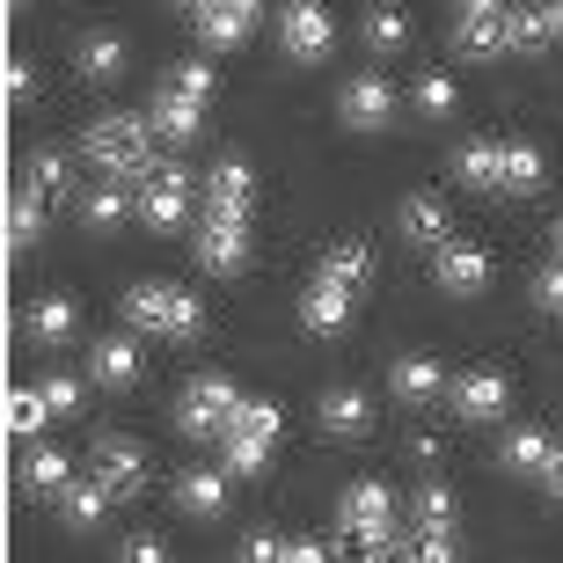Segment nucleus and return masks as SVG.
<instances>
[{"instance_id":"f257e3e1","label":"nucleus","mask_w":563,"mask_h":563,"mask_svg":"<svg viewBox=\"0 0 563 563\" xmlns=\"http://www.w3.org/2000/svg\"><path fill=\"white\" fill-rule=\"evenodd\" d=\"M154 118H140V110H110V118H96V125L81 132V154L103 176H125V184H140L146 168H154Z\"/></svg>"},{"instance_id":"f03ea898","label":"nucleus","mask_w":563,"mask_h":563,"mask_svg":"<svg viewBox=\"0 0 563 563\" xmlns=\"http://www.w3.org/2000/svg\"><path fill=\"white\" fill-rule=\"evenodd\" d=\"M125 322H132V330H154V336H176V344H184V336L206 330V308H198V300H190L184 286L140 278V286L125 292Z\"/></svg>"},{"instance_id":"7ed1b4c3","label":"nucleus","mask_w":563,"mask_h":563,"mask_svg":"<svg viewBox=\"0 0 563 563\" xmlns=\"http://www.w3.org/2000/svg\"><path fill=\"white\" fill-rule=\"evenodd\" d=\"M336 527H344V542L358 556H388L396 549V498H388V483H352L344 505H336Z\"/></svg>"},{"instance_id":"20e7f679","label":"nucleus","mask_w":563,"mask_h":563,"mask_svg":"<svg viewBox=\"0 0 563 563\" xmlns=\"http://www.w3.org/2000/svg\"><path fill=\"white\" fill-rule=\"evenodd\" d=\"M190 190H198V184H190L176 162H154L140 176V220H146V228H162V234H176L190 220Z\"/></svg>"},{"instance_id":"39448f33","label":"nucleus","mask_w":563,"mask_h":563,"mask_svg":"<svg viewBox=\"0 0 563 563\" xmlns=\"http://www.w3.org/2000/svg\"><path fill=\"white\" fill-rule=\"evenodd\" d=\"M272 439H278V402H242L228 424V468L234 476H256L272 461Z\"/></svg>"},{"instance_id":"423d86ee","label":"nucleus","mask_w":563,"mask_h":563,"mask_svg":"<svg viewBox=\"0 0 563 563\" xmlns=\"http://www.w3.org/2000/svg\"><path fill=\"white\" fill-rule=\"evenodd\" d=\"M198 264L212 278H234L250 264V220L242 212H198Z\"/></svg>"},{"instance_id":"0eeeda50","label":"nucleus","mask_w":563,"mask_h":563,"mask_svg":"<svg viewBox=\"0 0 563 563\" xmlns=\"http://www.w3.org/2000/svg\"><path fill=\"white\" fill-rule=\"evenodd\" d=\"M234 410H242V388L234 380H190L184 388V432L190 439H228Z\"/></svg>"},{"instance_id":"6e6552de","label":"nucleus","mask_w":563,"mask_h":563,"mask_svg":"<svg viewBox=\"0 0 563 563\" xmlns=\"http://www.w3.org/2000/svg\"><path fill=\"white\" fill-rule=\"evenodd\" d=\"M278 37H286V59L314 66V59H330V44H336V22L322 0H292L286 15H278Z\"/></svg>"},{"instance_id":"1a4fd4ad","label":"nucleus","mask_w":563,"mask_h":563,"mask_svg":"<svg viewBox=\"0 0 563 563\" xmlns=\"http://www.w3.org/2000/svg\"><path fill=\"white\" fill-rule=\"evenodd\" d=\"M410 520H418L410 556H424V563H446V556H454V498H446V483H424L418 505H410Z\"/></svg>"},{"instance_id":"9d476101","label":"nucleus","mask_w":563,"mask_h":563,"mask_svg":"<svg viewBox=\"0 0 563 563\" xmlns=\"http://www.w3.org/2000/svg\"><path fill=\"white\" fill-rule=\"evenodd\" d=\"M336 110H344L352 132H388L396 125V88H388V74H352L344 96H336Z\"/></svg>"},{"instance_id":"9b49d317","label":"nucleus","mask_w":563,"mask_h":563,"mask_svg":"<svg viewBox=\"0 0 563 563\" xmlns=\"http://www.w3.org/2000/svg\"><path fill=\"white\" fill-rule=\"evenodd\" d=\"M432 278H439V292H454V300H468V292H483L490 286V250H476V242H439L432 250Z\"/></svg>"},{"instance_id":"f8f14e48","label":"nucleus","mask_w":563,"mask_h":563,"mask_svg":"<svg viewBox=\"0 0 563 563\" xmlns=\"http://www.w3.org/2000/svg\"><path fill=\"white\" fill-rule=\"evenodd\" d=\"M198 198H206V212H242V220H250L256 212V168L250 162H212L206 168V184H198Z\"/></svg>"},{"instance_id":"ddd939ff","label":"nucleus","mask_w":563,"mask_h":563,"mask_svg":"<svg viewBox=\"0 0 563 563\" xmlns=\"http://www.w3.org/2000/svg\"><path fill=\"white\" fill-rule=\"evenodd\" d=\"M454 44L468 52V59H505L512 52V8H468V15L454 22Z\"/></svg>"},{"instance_id":"4468645a","label":"nucleus","mask_w":563,"mask_h":563,"mask_svg":"<svg viewBox=\"0 0 563 563\" xmlns=\"http://www.w3.org/2000/svg\"><path fill=\"white\" fill-rule=\"evenodd\" d=\"M256 15H264V0H206L190 22H198V37H206L212 52H234V44L256 30Z\"/></svg>"},{"instance_id":"2eb2a0df","label":"nucleus","mask_w":563,"mask_h":563,"mask_svg":"<svg viewBox=\"0 0 563 563\" xmlns=\"http://www.w3.org/2000/svg\"><path fill=\"white\" fill-rule=\"evenodd\" d=\"M96 476L110 483V498H140V483H146V454L132 446V439L103 432V439H96Z\"/></svg>"},{"instance_id":"dca6fc26","label":"nucleus","mask_w":563,"mask_h":563,"mask_svg":"<svg viewBox=\"0 0 563 563\" xmlns=\"http://www.w3.org/2000/svg\"><path fill=\"white\" fill-rule=\"evenodd\" d=\"M352 300H358L352 286H336V278H314L308 300H300V330H308V336H336L344 322H352Z\"/></svg>"},{"instance_id":"f3484780","label":"nucleus","mask_w":563,"mask_h":563,"mask_svg":"<svg viewBox=\"0 0 563 563\" xmlns=\"http://www.w3.org/2000/svg\"><path fill=\"white\" fill-rule=\"evenodd\" d=\"M439 388H446V366H439V358H424V352H402L396 366H388V396L410 402V410H418V402H432Z\"/></svg>"},{"instance_id":"a211bd4d","label":"nucleus","mask_w":563,"mask_h":563,"mask_svg":"<svg viewBox=\"0 0 563 563\" xmlns=\"http://www.w3.org/2000/svg\"><path fill=\"white\" fill-rule=\"evenodd\" d=\"M454 410L468 424H498L505 418V374H490V366H476V374L454 380Z\"/></svg>"},{"instance_id":"6ab92c4d","label":"nucleus","mask_w":563,"mask_h":563,"mask_svg":"<svg viewBox=\"0 0 563 563\" xmlns=\"http://www.w3.org/2000/svg\"><path fill=\"white\" fill-rule=\"evenodd\" d=\"M132 212H140V190L125 184V176H110L103 190H88L81 198V220H88V234H118L132 220Z\"/></svg>"},{"instance_id":"aec40b11","label":"nucleus","mask_w":563,"mask_h":563,"mask_svg":"<svg viewBox=\"0 0 563 563\" xmlns=\"http://www.w3.org/2000/svg\"><path fill=\"white\" fill-rule=\"evenodd\" d=\"M314 424L336 439H358L366 424H374V402H366V388H330V396L314 402Z\"/></svg>"},{"instance_id":"412c9836","label":"nucleus","mask_w":563,"mask_h":563,"mask_svg":"<svg viewBox=\"0 0 563 563\" xmlns=\"http://www.w3.org/2000/svg\"><path fill=\"white\" fill-rule=\"evenodd\" d=\"M146 118H154V132H162V140H198L206 103H198V96H184V88H162V96L146 103Z\"/></svg>"},{"instance_id":"4be33fe9","label":"nucleus","mask_w":563,"mask_h":563,"mask_svg":"<svg viewBox=\"0 0 563 563\" xmlns=\"http://www.w3.org/2000/svg\"><path fill=\"white\" fill-rule=\"evenodd\" d=\"M125 66H132V52H125V37H110V30L74 44V74H81V81H118Z\"/></svg>"},{"instance_id":"5701e85b","label":"nucleus","mask_w":563,"mask_h":563,"mask_svg":"<svg viewBox=\"0 0 563 563\" xmlns=\"http://www.w3.org/2000/svg\"><path fill=\"white\" fill-rule=\"evenodd\" d=\"M88 374L103 380V388H132V380L146 374V358H140V344H125V336H103V344L88 352Z\"/></svg>"},{"instance_id":"b1692460","label":"nucleus","mask_w":563,"mask_h":563,"mask_svg":"<svg viewBox=\"0 0 563 563\" xmlns=\"http://www.w3.org/2000/svg\"><path fill=\"white\" fill-rule=\"evenodd\" d=\"M22 330H30V344H44V352H59L66 336H74V300H59V292H44V300H30V314H22Z\"/></svg>"},{"instance_id":"393cba45","label":"nucleus","mask_w":563,"mask_h":563,"mask_svg":"<svg viewBox=\"0 0 563 563\" xmlns=\"http://www.w3.org/2000/svg\"><path fill=\"white\" fill-rule=\"evenodd\" d=\"M228 476L234 468H190V476L176 483V505H184L190 520H212V512L228 505Z\"/></svg>"},{"instance_id":"a878e982","label":"nucleus","mask_w":563,"mask_h":563,"mask_svg":"<svg viewBox=\"0 0 563 563\" xmlns=\"http://www.w3.org/2000/svg\"><path fill=\"white\" fill-rule=\"evenodd\" d=\"M454 176L468 190H505V146H490V140H468L454 154Z\"/></svg>"},{"instance_id":"bb28decb","label":"nucleus","mask_w":563,"mask_h":563,"mask_svg":"<svg viewBox=\"0 0 563 563\" xmlns=\"http://www.w3.org/2000/svg\"><path fill=\"white\" fill-rule=\"evenodd\" d=\"M110 483L103 476H88V483H74V490H66V527H74V534H96V527L110 520Z\"/></svg>"},{"instance_id":"cd10ccee","label":"nucleus","mask_w":563,"mask_h":563,"mask_svg":"<svg viewBox=\"0 0 563 563\" xmlns=\"http://www.w3.org/2000/svg\"><path fill=\"white\" fill-rule=\"evenodd\" d=\"M314 278H336V286L366 292V286H374V250H366V242H336V250L314 264Z\"/></svg>"},{"instance_id":"c85d7f7f","label":"nucleus","mask_w":563,"mask_h":563,"mask_svg":"<svg viewBox=\"0 0 563 563\" xmlns=\"http://www.w3.org/2000/svg\"><path fill=\"white\" fill-rule=\"evenodd\" d=\"M396 228L410 234L418 250H439V242H446V206H439L432 190H418V198H410V206L396 212Z\"/></svg>"},{"instance_id":"c756f323","label":"nucleus","mask_w":563,"mask_h":563,"mask_svg":"<svg viewBox=\"0 0 563 563\" xmlns=\"http://www.w3.org/2000/svg\"><path fill=\"white\" fill-rule=\"evenodd\" d=\"M66 476H74V468H66L59 446H30V454H22V490H30V498H59Z\"/></svg>"},{"instance_id":"7c9ffc66","label":"nucleus","mask_w":563,"mask_h":563,"mask_svg":"<svg viewBox=\"0 0 563 563\" xmlns=\"http://www.w3.org/2000/svg\"><path fill=\"white\" fill-rule=\"evenodd\" d=\"M22 184L37 190L44 206H66V198H74V162H66V154H30Z\"/></svg>"},{"instance_id":"2f4dec72","label":"nucleus","mask_w":563,"mask_h":563,"mask_svg":"<svg viewBox=\"0 0 563 563\" xmlns=\"http://www.w3.org/2000/svg\"><path fill=\"white\" fill-rule=\"evenodd\" d=\"M358 37H366V52H402L410 44V15H402L396 0H380V8H366Z\"/></svg>"},{"instance_id":"473e14b6","label":"nucleus","mask_w":563,"mask_h":563,"mask_svg":"<svg viewBox=\"0 0 563 563\" xmlns=\"http://www.w3.org/2000/svg\"><path fill=\"white\" fill-rule=\"evenodd\" d=\"M44 212H52V206H44L37 190L22 184L15 198H8V250H37V234H44Z\"/></svg>"},{"instance_id":"72a5a7b5","label":"nucleus","mask_w":563,"mask_h":563,"mask_svg":"<svg viewBox=\"0 0 563 563\" xmlns=\"http://www.w3.org/2000/svg\"><path fill=\"white\" fill-rule=\"evenodd\" d=\"M542 176H549L542 146H527V140L505 146V198H527V190H542Z\"/></svg>"},{"instance_id":"f704fd0d","label":"nucleus","mask_w":563,"mask_h":563,"mask_svg":"<svg viewBox=\"0 0 563 563\" xmlns=\"http://www.w3.org/2000/svg\"><path fill=\"white\" fill-rule=\"evenodd\" d=\"M52 418H59V410H52L44 388H15V396H8V432H15V439H37Z\"/></svg>"},{"instance_id":"c9c22d12","label":"nucleus","mask_w":563,"mask_h":563,"mask_svg":"<svg viewBox=\"0 0 563 563\" xmlns=\"http://www.w3.org/2000/svg\"><path fill=\"white\" fill-rule=\"evenodd\" d=\"M549 461H556V439L549 432H512L505 439V468H512V476H542Z\"/></svg>"},{"instance_id":"e433bc0d","label":"nucleus","mask_w":563,"mask_h":563,"mask_svg":"<svg viewBox=\"0 0 563 563\" xmlns=\"http://www.w3.org/2000/svg\"><path fill=\"white\" fill-rule=\"evenodd\" d=\"M549 15L542 8H512V52H520V59H534V52H549Z\"/></svg>"},{"instance_id":"4c0bfd02","label":"nucleus","mask_w":563,"mask_h":563,"mask_svg":"<svg viewBox=\"0 0 563 563\" xmlns=\"http://www.w3.org/2000/svg\"><path fill=\"white\" fill-rule=\"evenodd\" d=\"M410 103H418L424 118H454V81H446V74H418Z\"/></svg>"},{"instance_id":"58836bf2","label":"nucleus","mask_w":563,"mask_h":563,"mask_svg":"<svg viewBox=\"0 0 563 563\" xmlns=\"http://www.w3.org/2000/svg\"><path fill=\"white\" fill-rule=\"evenodd\" d=\"M534 308H542V314H563V256H549L542 272H534Z\"/></svg>"},{"instance_id":"ea45409f","label":"nucleus","mask_w":563,"mask_h":563,"mask_svg":"<svg viewBox=\"0 0 563 563\" xmlns=\"http://www.w3.org/2000/svg\"><path fill=\"white\" fill-rule=\"evenodd\" d=\"M168 88H184V96H198V103H206V96H212V66L206 59H184L176 74H168Z\"/></svg>"},{"instance_id":"a19ab883","label":"nucleus","mask_w":563,"mask_h":563,"mask_svg":"<svg viewBox=\"0 0 563 563\" xmlns=\"http://www.w3.org/2000/svg\"><path fill=\"white\" fill-rule=\"evenodd\" d=\"M44 396H52V410H59V418H74V410H81V380H74V374H52V380H44Z\"/></svg>"},{"instance_id":"79ce46f5","label":"nucleus","mask_w":563,"mask_h":563,"mask_svg":"<svg viewBox=\"0 0 563 563\" xmlns=\"http://www.w3.org/2000/svg\"><path fill=\"white\" fill-rule=\"evenodd\" d=\"M234 556H286V542H278V534H264V527H250V534H242V542H234Z\"/></svg>"},{"instance_id":"37998d69","label":"nucleus","mask_w":563,"mask_h":563,"mask_svg":"<svg viewBox=\"0 0 563 563\" xmlns=\"http://www.w3.org/2000/svg\"><path fill=\"white\" fill-rule=\"evenodd\" d=\"M8 96H15V103L37 96V66H30V59H8Z\"/></svg>"},{"instance_id":"c03bdc74","label":"nucleus","mask_w":563,"mask_h":563,"mask_svg":"<svg viewBox=\"0 0 563 563\" xmlns=\"http://www.w3.org/2000/svg\"><path fill=\"white\" fill-rule=\"evenodd\" d=\"M118 549H125L132 563H154V556H162V542H154V534H132V542H118Z\"/></svg>"},{"instance_id":"a18cd8bd","label":"nucleus","mask_w":563,"mask_h":563,"mask_svg":"<svg viewBox=\"0 0 563 563\" xmlns=\"http://www.w3.org/2000/svg\"><path fill=\"white\" fill-rule=\"evenodd\" d=\"M542 490H549V498L563 505V439H556V461H549V468H542Z\"/></svg>"},{"instance_id":"49530a36","label":"nucleus","mask_w":563,"mask_h":563,"mask_svg":"<svg viewBox=\"0 0 563 563\" xmlns=\"http://www.w3.org/2000/svg\"><path fill=\"white\" fill-rule=\"evenodd\" d=\"M542 15H549V37H563V0H542Z\"/></svg>"},{"instance_id":"de8ad7c7","label":"nucleus","mask_w":563,"mask_h":563,"mask_svg":"<svg viewBox=\"0 0 563 563\" xmlns=\"http://www.w3.org/2000/svg\"><path fill=\"white\" fill-rule=\"evenodd\" d=\"M454 8H461V15H468V8H498V0H454Z\"/></svg>"},{"instance_id":"09e8293b","label":"nucleus","mask_w":563,"mask_h":563,"mask_svg":"<svg viewBox=\"0 0 563 563\" xmlns=\"http://www.w3.org/2000/svg\"><path fill=\"white\" fill-rule=\"evenodd\" d=\"M176 8H190V15H198V8H206V0H176Z\"/></svg>"},{"instance_id":"8fccbe9b","label":"nucleus","mask_w":563,"mask_h":563,"mask_svg":"<svg viewBox=\"0 0 563 563\" xmlns=\"http://www.w3.org/2000/svg\"><path fill=\"white\" fill-rule=\"evenodd\" d=\"M556 250H563V220H556Z\"/></svg>"},{"instance_id":"3c124183","label":"nucleus","mask_w":563,"mask_h":563,"mask_svg":"<svg viewBox=\"0 0 563 563\" xmlns=\"http://www.w3.org/2000/svg\"><path fill=\"white\" fill-rule=\"evenodd\" d=\"M8 8H22V0H8Z\"/></svg>"}]
</instances>
